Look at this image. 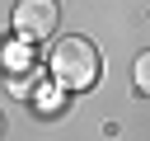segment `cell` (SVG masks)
I'll use <instances>...</instances> for the list:
<instances>
[{
    "instance_id": "4",
    "label": "cell",
    "mask_w": 150,
    "mask_h": 141,
    "mask_svg": "<svg viewBox=\"0 0 150 141\" xmlns=\"http://www.w3.org/2000/svg\"><path fill=\"white\" fill-rule=\"evenodd\" d=\"M0 136H5V113H0Z\"/></svg>"
},
{
    "instance_id": "3",
    "label": "cell",
    "mask_w": 150,
    "mask_h": 141,
    "mask_svg": "<svg viewBox=\"0 0 150 141\" xmlns=\"http://www.w3.org/2000/svg\"><path fill=\"white\" fill-rule=\"evenodd\" d=\"M131 85H136V94H141V99H150V52H141V56H136V66H131Z\"/></svg>"
},
{
    "instance_id": "1",
    "label": "cell",
    "mask_w": 150,
    "mask_h": 141,
    "mask_svg": "<svg viewBox=\"0 0 150 141\" xmlns=\"http://www.w3.org/2000/svg\"><path fill=\"white\" fill-rule=\"evenodd\" d=\"M47 75L61 85V89H70V94H84V89H94L98 85V75H103V61H98V47L89 42V38H61L56 47H52V56H47Z\"/></svg>"
},
{
    "instance_id": "2",
    "label": "cell",
    "mask_w": 150,
    "mask_h": 141,
    "mask_svg": "<svg viewBox=\"0 0 150 141\" xmlns=\"http://www.w3.org/2000/svg\"><path fill=\"white\" fill-rule=\"evenodd\" d=\"M9 24H14V38H19V42H42V38L56 33L61 5H56V0H19L14 14H9Z\"/></svg>"
}]
</instances>
